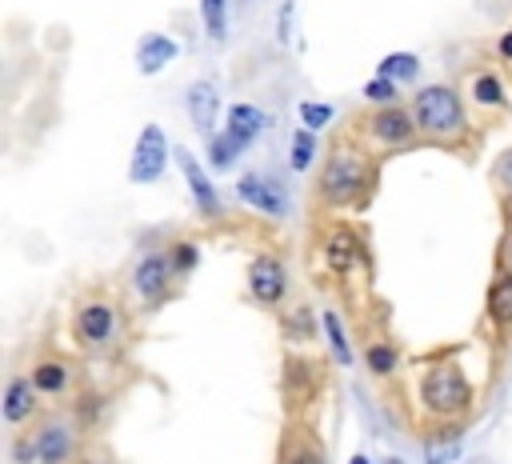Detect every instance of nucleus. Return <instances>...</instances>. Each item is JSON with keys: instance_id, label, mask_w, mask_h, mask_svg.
<instances>
[{"instance_id": "1", "label": "nucleus", "mask_w": 512, "mask_h": 464, "mask_svg": "<svg viewBox=\"0 0 512 464\" xmlns=\"http://www.w3.org/2000/svg\"><path fill=\"white\" fill-rule=\"evenodd\" d=\"M376 188V164L356 144H336L324 156L316 196L324 208H360Z\"/></svg>"}, {"instance_id": "2", "label": "nucleus", "mask_w": 512, "mask_h": 464, "mask_svg": "<svg viewBox=\"0 0 512 464\" xmlns=\"http://www.w3.org/2000/svg\"><path fill=\"white\" fill-rule=\"evenodd\" d=\"M416 396L432 420H460L476 404V388L456 360H432L416 380Z\"/></svg>"}, {"instance_id": "3", "label": "nucleus", "mask_w": 512, "mask_h": 464, "mask_svg": "<svg viewBox=\"0 0 512 464\" xmlns=\"http://www.w3.org/2000/svg\"><path fill=\"white\" fill-rule=\"evenodd\" d=\"M412 116H416V128L428 132V136H436V140H460L468 132L464 100L448 84H424V88H416Z\"/></svg>"}, {"instance_id": "4", "label": "nucleus", "mask_w": 512, "mask_h": 464, "mask_svg": "<svg viewBox=\"0 0 512 464\" xmlns=\"http://www.w3.org/2000/svg\"><path fill=\"white\" fill-rule=\"evenodd\" d=\"M168 168V132L160 124H144L128 160V180L132 184H156Z\"/></svg>"}, {"instance_id": "5", "label": "nucleus", "mask_w": 512, "mask_h": 464, "mask_svg": "<svg viewBox=\"0 0 512 464\" xmlns=\"http://www.w3.org/2000/svg\"><path fill=\"white\" fill-rule=\"evenodd\" d=\"M364 136L380 148H408L416 140V116L396 108V104H380L368 120H364Z\"/></svg>"}, {"instance_id": "6", "label": "nucleus", "mask_w": 512, "mask_h": 464, "mask_svg": "<svg viewBox=\"0 0 512 464\" xmlns=\"http://www.w3.org/2000/svg\"><path fill=\"white\" fill-rule=\"evenodd\" d=\"M72 336H76L88 352L104 348V344L116 336V308H112L108 300H84V304L76 308V316H72Z\"/></svg>"}, {"instance_id": "7", "label": "nucleus", "mask_w": 512, "mask_h": 464, "mask_svg": "<svg viewBox=\"0 0 512 464\" xmlns=\"http://www.w3.org/2000/svg\"><path fill=\"white\" fill-rule=\"evenodd\" d=\"M320 384H324V376L316 372V364L308 356H296V352L284 356V404L292 412L308 408L320 396Z\"/></svg>"}, {"instance_id": "8", "label": "nucleus", "mask_w": 512, "mask_h": 464, "mask_svg": "<svg viewBox=\"0 0 512 464\" xmlns=\"http://www.w3.org/2000/svg\"><path fill=\"white\" fill-rule=\"evenodd\" d=\"M248 292L260 304L276 308L288 296V272H284V264L276 256H252L248 260Z\"/></svg>"}, {"instance_id": "9", "label": "nucleus", "mask_w": 512, "mask_h": 464, "mask_svg": "<svg viewBox=\"0 0 512 464\" xmlns=\"http://www.w3.org/2000/svg\"><path fill=\"white\" fill-rule=\"evenodd\" d=\"M176 164H180V172H184V184H188L196 208H200L208 220L224 216V204H220V196H216V184L208 180V172L200 168V160H196L188 148H176Z\"/></svg>"}, {"instance_id": "10", "label": "nucleus", "mask_w": 512, "mask_h": 464, "mask_svg": "<svg viewBox=\"0 0 512 464\" xmlns=\"http://www.w3.org/2000/svg\"><path fill=\"white\" fill-rule=\"evenodd\" d=\"M324 264L332 276H352V268L360 264V236L348 224H332L324 236Z\"/></svg>"}, {"instance_id": "11", "label": "nucleus", "mask_w": 512, "mask_h": 464, "mask_svg": "<svg viewBox=\"0 0 512 464\" xmlns=\"http://www.w3.org/2000/svg\"><path fill=\"white\" fill-rule=\"evenodd\" d=\"M188 120L200 136H216V116H220V88L212 80H192L188 92Z\"/></svg>"}, {"instance_id": "12", "label": "nucleus", "mask_w": 512, "mask_h": 464, "mask_svg": "<svg viewBox=\"0 0 512 464\" xmlns=\"http://www.w3.org/2000/svg\"><path fill=\"white\" fill-rule=\"evenodd\" d=\"M172 272H176V268H172V256H168V252H148V256L136 264L132 284H136V292H140L148 304H156V300H164Z\"/></svg>"}, {"instance_id": "13", "label": "nucleus", "mask_w": 512, "mask_h": 464, "mask_svg": "<svg viewBox=\"0 0 512 464\" xmlns=\"http://www.w3.org/2000/svg\"><path fill=\"white\" fill-rule=\"evenodd\" d=\"M236 196H240L248 208H256V212L272 216V220H280V216L288 212V204H284V192H280L272 180L256 176V172H248V176H240V180H236Z\"/></svg>"}, {"instance_id": "14", "label": "nucleus", "mask_w": 512, "mask_h": 464, "mask_svg": "<svg viewBox=\"0 0 512 464\" xmlns=\"http://www.w3.org/2000/svg\"><path fill=\"white\" fill-rule=\"evenodd\" d=\"M172 60H176V40H172V36H164V32L140 36V44H136V68H140L144 76H156V72L168 68Z\"/></svg>"}, {"instance_id": "15", "label": "nucleus", "mask_w": 512, "mask_h": 464, "mask_svg": "<svg viewBox=\"0 0 512 464\" xmlns=\"http://www.w3.org/2000/svg\"><path fill=\"white\" fill-rule=\"evenodd\" d=\"M0 412H4L8 424H24V420L36 412V384L24 380V376H12V380L4 384V404H0Z\"/></svg>"}, {"instance_id": "16", "label": "nucleus", "mask_w": 512, "mask_h": 464, "mask_svg": "<svg viewBox=\"0 0 512 464\" xmlns=\"http://www.w3.org/2000/svg\"><path fill=\"white\" fill-rule=\"evenodd\" d=\"M484 308H488V320H492L500 332H512V268H504V272L492 276Z\"/></svg>"}, {"instance_id": "17", "label": "nucleus", "mask_w": 512, "mask_h": 464, "mask_svg": "<svg viewBox=\"0 0 512 464\" xmlns=\"http://www.w3.org/2000/svg\"><path fill=\"white\" fill-rule=\"evenodd\" d=\"M36 448H40V464H64L72 456V428L64 420H52L36 432Z\"/></svg>"}, {"instance_id": "18", "label": "nucleus", "mask_w": 512, "mask_h": 464, "mask_svg": "<svg viewBox=\"0 0 512 464\" xmlns=\"http://www.w3.org/2000/svg\"><path fill=\"white\" fill-rule=\"evenodd\" d=\"M460 444H464V428L452 424V428H440L424 440V464H452L460 456Z\"/></svg>"}, {"instance_id": "19", "label": "nucleus", "mask_w": 512, "mask_h": 464, "mask_svg": "<svg viewBox=\"0 0 512 464\" xmlns=\"http://www.w3.org/2000/svg\"><path fill=\"white\" fill-rule=\"evenodd\" d=\"M224 124H228V132H236L244 144H252V140L264 132L268 116H264L256 104H232V108H228V116H224Z\"/></svg>"}, {"instance_id": "20", "label": "nucleus", "mask_w": 512, "mask_h": 464, "mask_svg": "<svg viewBox=\"0 0 512 464\" xmlns=\"http://www.w3.org/2000/svg\"><path fill=\"white\" fill-rule=\"evenodd\" d=\"M320 324H324V340H328V348H332V360H336V364H352V340H348L344 320H340L332 308H324Z\"/></svg>"}, {"instance_id": "21", "label": "nucleus", "mask_w": 512, "mask_h": 464, "mask_svg": "<svg viewBox=\"0 0 512 464\" xmlns=\"http://www.w3.org/2000/svg\"><path fill=\"white\" fill-rule=\"evenodd\" d=\"M244 148H248V144H244L236 132H228V128L216 132V136H208V160H212V168H232Z\"/></svg>"}, {"instance_id": "22", "label": "nucleus", "mask_w": 512, "mask_h": 464, "mask_svg": "<svg viewBox=\"0 0 512 464\" xmlns=\"http://www.w3.org/2000/svg\"><path fill=\"white\" fill-rule=\"evenodd\" d=\"M28 380L36 384V392L56 396V392H64V388H68V368H64V360H40V364L32 368V376H28Z\"/></svg>"}, {"instance_id": "23", "label": "nucleus", "mask_w": 512, "mask_h": 464, "mask_svg": "<svg viewBox=\"0 0 512 464\" xmlns=\"http://www.w3.org/2000/svg\"><path fill=\"white\" fill-rule=\"evenodd\" d=\"M280 464H324V452L312 444V436H308V432H296L292 440H284Z\"/></svg>"}, {"instance_id": "24", "label": "nucleus", "mask_w": 512, "mask_h": 464, "mask_svg": "<svg viewBox=\"0 0 512 464\" xmlns=\"http://www.w3.org/2000/svg\"><path fill=\"white\" fill-rule=\"evenodd\" d=\"M312 160H316V132L312 128H296L292 132V148H288V168L304 172V168H312Z\"/></svg>"}, {"instance_id": "25", "label": "nucleus", "mask_w": 512, "mask_h": 464, "mask_svg": "<svg viewBox=\"0 0 512 464\" xmlns=\"http://www.w3.org/2000/svg\"><path fill=\"white\" fill-rule=\"evenodd\" d=\"M200 16L208 28V40L224 44L228 40V0H200Z\"/></svg>"}, {"instance_id": "26", "label": "nucleus", "mask_w": 512, "mask_h": 464, "mask_svg": "<svg viewBox=\"0 0 512 464\" xmlns=\"http://www.w3.org/2000/svg\"><path fill=\"white\" fill-rule=\"evenodd\" d=\"M364 364H368V372H372V376H392V372L400 368V352H396L388 340H376V344H368Z\"/></svg>"}, {"instance_id": "27", "label": "nucleus", "mask_w": 512, "mask_h": 464, "mask_svg": "<svg viewBox=\"0 0 512 464\" xmlns=\"http://www.w3.org/2000/svg\"><path fill=\"white\" fill-rule=\"evenodd\" d=\"M416 72H420V60L412 52H388L376 64V76H388V80H412Z\"/></svg>"}, {"instance_id": "28", "label": "nucleus", "mask_w": 512, "mask_h": 464, "mask_svg": "<svg viewBox=\"0 0 512 464\" xmlns=\"http://www.w3.org/2000/svg\"><path fill=\"white\" fill-rule=\"evenodd\" d=\"M472 96H476V104H484V108H500V104H504V88H500V80H496L492 72H480V76L472 80Z\"/></svg>"}, {"instance_id": "29", "label": "nucleus", "mask_w": 512, "mask_h": 464, "mask_svg": "<svg viewBox=\"0 0 512 464\" xmlns=\"http://www.w3.org/2000/svg\"><path fill=\"white\" fill-rule=\"evenodd\" d=\"M284 336H288V340H312V336H316L312 312H308V308H296L292 316H284Z\"/></svg>"}, {"instance_id": "30", "label": "nucleus", "mask_w": 512, "mask_h": 464, "mask_svg": "<svg viewBox=\"0 0 512 464\" xmlns=\"http://www.w3.org/2000/svg\"><path fill=\"white\" fill-rule=\"evenodd\" d=\"M364 96L380 108V104H392L396 100V80H388V76H372L368 84H364Z\"/></svg>"}, {"instance_id": "31", "label": "nucleus", "mask_w": 512, "mask_h": 464, "mask_svg": "<svg viewBox=\"0 0 512 464\" xmlns=\"http://www.w3.org/2000/svg\"><path fill=\"white\" fill-rule=\"evenodd\" d=\"M168 256H172V268H176V272H192V268L200 264V248H196V244H188V240L172 244V252H168Z\"/></svg>"}, {"instance_id": "32", "label": "nucleus", "mask_w": 512, "mask_h": 464, "mask_svg": "<svg viewBox=\"0 0 512 464\" xmlns=\"http://www.w3.org/2000/svg\"><path fill=\"white\" fill-rule=\"evenodd\" d=\"M300 120H304V128L316 132V128H324V124L332 120V108H328V104H316V100H304V104H300Z\"/></svg>"}, {"instance_id": "33", "label": "nucleus", "mask_w": 512, "mask_h": 464, "mask_svg": "<svg viewBox=\"0 0 512 464\" xmlns=\"http://www.w3.org/2000/svg\"><path fill=\"white\" fill-rule=\"evenodd\" d=\"M288 36H292V0L280 4V28H276V40L288 48Z\"/></svg>"}, {"instance_id": "34", "label": "nucleus", "mask_w": 512, "mask_h": 464, "mask_svg": "<svg viewBox=\"0 0 512 464\" xmlns=\"http://www.w3.org/2000/svg\"><path fill=\"white\" fill-rule=\"evenodd\" d=\"M16 464H32V460H40V448H36V440H16Z\"/></svg>"}, {"instance_id": "35", "label": "nucleus", "mask_w": 512, "mask_h": 464, "mask_svg": "<svg viewBox=\"0 0 512 464\" xmlns=\"http://www.w3.org/2000/svg\"><path fill=\"white\" fill-rule=\"evenodd\" d=\"M496 180L504 184V192H512V152L500 156V164H496Z\"/></svg>"}, {"instance_id": "36", "label": "nucleus", "mask_w": 512, "mask_h": 464, "mask_svg": "<svg viewBox=\"0 0 512 464\" xmlns=\"http://www.w3.org/2000/svg\"><path fill=\"white\" fill-rule=\"evenodd\" d=\"M496 48H500V56H504V60H512V28L500 36V44H496Z\"/></svg>"}, {"instance_id": "37", "label": "nucleus", "mask_w": 512, "mask_h": 464, "mask_svg": "<svg viewBox=\"0 0 512 464\" xmlns=\"http://www.w3.org/2000/svg\"><path fill=\"white\" fill-rule=\"evenodd\" d=\"M500 256H504V268H512V228H508V236H504V248H500Z\"/></svg>"}, {"instance_id": "38", "label": "nucleus", "mask_w": 512, "mask_h": 464, "mask_svg": "<svg viewBox=\"0 0 512 464\" xmlns=\"http://www.w3.org/2000/svg\"><path fill=\"white\" fill-rule=\"evenodd\" d=\"M504 216H508V224H512V192H504Z\"/></svg>"}, {"instance_id": "39", "label": "nucleus", "mask_w": 512, "mask_h": 464, "mask_svg": "<svg viewBox=\"0 0 512 464\" xmlns=\"http://www.w3.org/2000/svg\"><path fill=\"white\" fill-rule=\"evenodd\" d=\"M348 464H372V460H368V456H364V452H356V456H352V460H348Z\"/></svg>"}, {"instance_id": "40", "label": "nucleus", "mask_w": 512, "mask_h": 464, "mask_svg": "<svg viewBox=\"0 0 512 464\" xmlns=\"http://www.w3.org/2000/svg\"><path fill=\"white\" fill-rule=\"evenodd\" d=\"M384 464H404V460H400V456H388V460H384Z\"/></svg>"}, {"instance_id": "41", "label": "nucleus", "mask_w": 512, "mask_h": 464, "mask_svg": "<svg viewBox=\"0 0 512 464\" xmlns=\"http://www.w3.org/2000/svg\"><path fill=\"white\" fill-rule=\"evenodd\" d=\"M476 464H488V460H476Z\"/></svg>"}]
</instances>
